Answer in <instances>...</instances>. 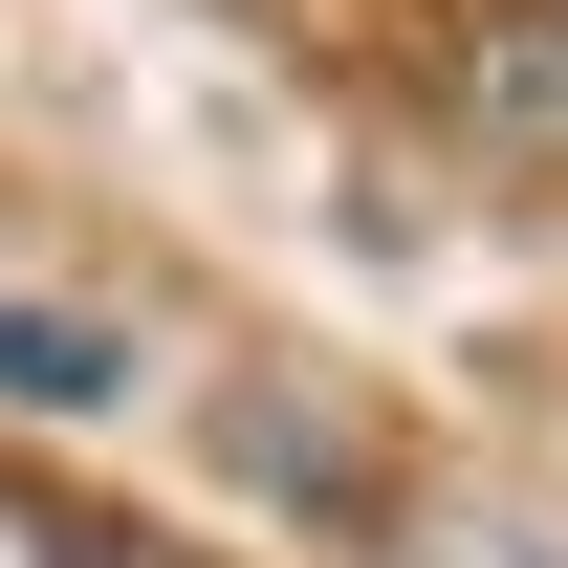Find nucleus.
Wrapping results in <instances>:
<instances>
[{"label":"nucleus","instance_id":"obj_2","mask_svg":"<svg viewBox=\"0 0 568 568\" xmlns=\"http://www.w3.org/2000/svg\"><path fill=\"white\" fill-rule=\"evenodd\" d=\"M88 394H132V351L88 306H0V416H88Z\"/></svg>","mask_w":568,"mask_h":568},{"label":"nucleus","instance_id":"obj_1","mask_svg":"<svg viewBox=\"0 0 568 568\" xmlns=\"http://www.w3.org/2000/svg\"><path fill=\"white\" fill-rule=\"evenodd\" d=\"M459 132H481V153H525V175H568V0L459 22Z\"/></svg>","mask_w":568,"mask_h":568}]
</instances>
